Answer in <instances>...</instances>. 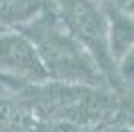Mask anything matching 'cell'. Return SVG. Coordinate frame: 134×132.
Wrapping results in <instances>:
<instances>
[{
	"mask_svg": "<svg viewBox=\"0 0 134 132\" xmlns=\"http://www.w3.org/2000/svg\"><path fill=\"white\" fill-rule=\"evenodd\" d=\"M68 20L72 28L80 34L84 42L92 46L96 52H104V30H102L100 16L90 8L86 2L74 0L68 8Z\"/></svg>",
	"mask_w": 134,
	"mask_h": 132,
	"instance_id": "cell-1",
	"label": "cell"
},
{
	"mask_svg": "<svg viewBox=\"0 0 134 132\" xmlns=\"http://www.w3.org/2000/svg\"><path fill=\"white\" fill-rule=\"evenodd\" d=\"M0 54L4 56L10 64L20 68V70L32 72V74H44L42 64H40L34 48L24 38H16L14 36V38L0 40Z\"/></svg>",
	"mask_w": 134,
	"mask_h": 132,
	"instance_id": "cell-2",
	"label": "cell"
},
{
	"mask_svg": "<svg viewBox=\"0 0 134 132\" xmlns=\"http://www.w3.org/2000/svg\"><path fill=\"white\" fill-rule=\"evenodd\" d=\"M42 48L48 56V62H52L54 66H62V68H78L80 66L76 48L60 36H54L48 42H44Z\"/></svg>",
	"mask_w": 134,
	"mask_h": 132,
	"instance_id": "cell-3",
	"label": "cell"
},
{
	"mask_svg": "<svg viewBox=\"0 0 134 132\" xmlns=\"http://www.w3.org/2000/svg\"><path fill=\"white\" fill-rule=\"evenodd\" d=\"M34 8L32 0H0V18H24Z\"/></svg>",
	"mask_w": 134,
	"mask_h": 132,
	"instance_id": "cell-4",
	"label": "cell"
}]
</instances>
